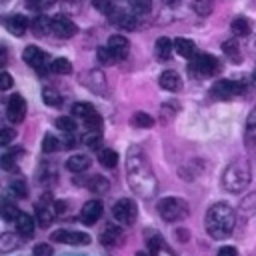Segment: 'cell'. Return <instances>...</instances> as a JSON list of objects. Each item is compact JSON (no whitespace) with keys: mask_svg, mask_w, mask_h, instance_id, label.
Wrapping results in <instances>:
<instances>
[{"mask_svg":"<svg viewBox=\"0 0 256 256\" xmlns=\"http://www.w3.org/2000/svg\"><path fill=\"white\" fill-rule=\"evenodd\" d=\"M126 178L130 188L142 196V198H152L158 190V180L154 176V170L150 166L148 156L140 146H130L126 154Z\"/></svg>","mask_w":256,"mask_h":256,"instance_id":"6da1fadb","label":"cell"},{"mask_svg":"<svg viewBox=\"0 0 256 256\" xmlns=\"http://www.w3.org/2000/svg\"><path fill=\"white\" fill-rule=\"evenodd\" d=\"M204 226L206 232L214 238V240H224L234 232L236 226V212L230 204L226 202H216L208 208L206 218H204Z\"/></svg>","mask_w":256,"mask_h":256,"instance_id":"7a4b0ae2","label":"cell"},{"mask_svg":"<svg viewBox=\"0 0 256 256\" xmlns=\"http://www.w3.org/2000/svg\"><path fill=\"white\" fill-rule=\"evenodd\" d=\"M250 180H252L250 162L248 160H232L222 174V188L230 194H238L250 184Z\"/></svg>","mask_w":256,"mask_h":256,"instance_id":"3957f363","label":"cell"},{"mask_svg":"<svg viewBox=\"0 0 256 256\" xmlns=\"http://www.w3.org/2000/svg\"><path fill=\"white\" fill-rule=\"evenodd\" d=\"M158 214L166 220V222H180L188 216L190 208H188V202L182 200V198H176V196H166L158 202Z\"/></svg>","mask_w":256,"mask_h":256,"instance_id":"277c9868","label":"cell"},{"mask_svg":"<svg viewBox=\"0 0 256 256\" xmlns=\"http://www.w3.org/2000/svg\"><path fill=\"white\" fill-rule=\"evenodd\" d=\"M112 216H114L116 222L130 226L138 216V206H136V202L132 198H120L112 206Z\"/></svg>","mask_w":256,"mask_h":256,"instance_id":"5b68a950","label":"cell"},{"mask_svg":"<svg viewBox=\"0 0 256 256\" xmlns=\"http://www.w3.org/2000/svg\"><path fill=\"white\" fill-rule=\"evenodd\" d=\"M244 82H238V80H218L214 86H212V96L216 100H232L240 94H244Z\"/></svg>","mask_w":256,"mask_h":256,"instance_id":"8992f818","label":"cell"},{"mask_svg":"<svg viewBox=\"0 0 256 256\" xmlns=\"http://www.w3.org/2000/svg\"><path fill=\"white\" fill-rule=\"evenodd\" d=\"M188 70H190V74L194 72L198 76H214L220 72V62L212 54H198Z\"/></svg>","mask_w":256,"mask_h":256,"instance_id":"52a82bcc","label":"cell"},{"mask_svg":"<svg viewBox=\"0 0 256 256\" xmlns=\"http://www.w3.org/2000/svg\"><path fill=\"white\" fill-rule=\"evenodd\" d=\"M22 60L32 66L38 74H44L48 70V56L38 48V46H26L22 52Z\"/></svg>","mask_w":256,"mask_h":256,"instance_id":"ba28073f","label":"cell"},{"mask_svg":"<svg viewBox=\"0 0 256 256\" xmlns=\"http://www.w3.org/2000/svg\"><path fill=\"white\" fill-rule=\"evenodd\" d=\"M26 116V100L20 94H12L6 104V118L12 124H20Z\"/></svg>","mask_w":256,"mask_h":256,"instance_id":"9c48e42d","label":"cell"},{"mask_svg":"<svg viewBox=\"0 0 256 256\" xmlns=\"http://www.w3.org/2000/svg\"><path fill=\"white\" fill-rule=\"evenodd\" d=\"M102 212H104V206H102V202L100 200H88L82 208H80V220H82V224H86V226H94L98 220H100V216H102Z\"/></svg>","mask_w":256,"mask_h":256,"instance_id":"30bf717a","label":"cell"},{"mask_svg":"<svg viewBox=\"0 0 256 256\" xmlns=\"http://www.w3.org/2000/svg\"><path fill=\"white\" fill-rule=\"evenodd\" d=\"M54 242H64V244H90V236L86 232H76V230H54L50 236Z\"/></svg>","mask_w":256,"mask_h":256,"instance_id":"8fae6325","label":"cell"},{"mask_svg":"<svg viewBox=\"0 0 256 256\" xmlns=\"http://www.w3.org/2000/svg\"><path fill=\"white\" fill-rule=\"evenodd\" d=\"M52 32L58 36V38H72L76 32H78V28H76V24L68 18V16H54L52 18Z\"/></svg>","mask_w":256,"mask_h":256,"instance_id":"7c38bea8","label":"cell"},{"mask_svg":"<svg viewBox=\"0 0 256 256\" xmlns=\"http://www.w3.org/2000/svg\"><path fill=\"white\" fill-rule=\"evenodd\" d=\"M106 46L110 48V52L114 54V58H116L118 62L124 60V58L128 56V50H130L128 38L122 36V34H112V36L108 38V44H106Z\"/></svg>","mask_w":256,"mask_h":256,"instance_id":"4fadbf2b","label":"cell"},{"mask_svg":"<svg viewBox=\"0 0 256 256\" xmlns=\"http://www.w3.org/2000/svg\"><path fill=\"white\" fill-rule=\"evenodd\" d=\"M50 198H52L50 194H44L42 202H38V204H36V222H38L42 228H48V226L52 224L54 216H56V210H54V208H50V206L46 204Z\"/></svg>","mask_w":256,"mask_h":256,"instance_id":"5bb4252c","label":"cell"},{"mask_svg":"<svg viewBox=\"0 0 256 256\" xmlns=\"http://www.w3.org/2000/svg\"><path fill=\"white\" fill-rule=\"evenodd\" d=\"M4 26H6V30L12 32L14 36H24L26 30H28V26H30V22H28V18L22 16V14H12V16H8V18L4 20Z\"/></svg>","mask_w":256,"mask_h":256,"instance_id":"9a60e30c","label":"cell"},{"mask_svg":"<svg viewBox=\"0 0 256 256\" xmlns=\"http://www.w3.org/2000/svg\"><path fill=\"white\" fill-rule=\"evenodd\" d=\"M86 86L92 90V92H96V94H106V90H108V86H106V76H104V72L102 70H90L88 74H86Z\"/></svg>","mask_w":256,"mask_h":256,"instance_id":"2e32d148","label":"cell"},{"mask_svg":"<svg viewBox=\"0 0 256 256\" xmlns=\"http://www.w3.org/2000/svg\"><path fill=\"white\" fill-rule=\"evenodd\" d=\"M108 18H110L112 24H116V26L122 28V30H134V28H136V16L128 14L126 10H118V8H116Z\"/></svg>","mask_w":256,"mask_h":256,"instance_id":"e0dca14e","label":"cell"},{"mask_svg":"<svg viewBox=\"0 0 256 256\" xmlns=\"http://www.w3.org/2000/svg\"><path fill=\"white\" fill-rule=\"evenodd\" d=\"M158 84H160V88H164L168 92H178L182 88V80L176 70H164L158 78Z\"/></svg>","mask_w":256,"mask_h":256,"instance_id":"ac0fdd59","label":"cell"},{"mask_svg":"<svg viewBox=\"0 0 256 256\" xmlns=\"http://www.w3.org/2000/svg\"><path fill=\"white\" fill-rule=\"evenodd\" d=\"M14 222H16V230H18V234H20L22 238L34 236V224H36V220H34L30 214L20 212V216H18Z\"/></svg>","mask_w":256,"mask_h":256,"instance_id":"d6986e66","label":"cell"},{"mask_svg":"<svg viewBox=\"0 0 256 256\" xmlns=\"http://www.w3.org/2000/svg\"><path fill=\"white\" fill-rule=\"evenodd\" d=\"M80 184H84L90 192H96V194H104V192H108V188H110V182H108L104 176H100V174L88 176L86 180H80Z\"/></svg>","mask_w":256,"mask_h":256,"instance_id":"ffe728a7","label":"cell"},{"mask_svg":"<svg viewBox=\"0 0 256 256\" xmlns=\"http://www.w3.org/2000/svg\"><path fill=\"white\" fill-rule=\"evenodd\" d=\"M90 164H92V160H90L86 154H74V156H70V158L66 160V168H68L70 172H74V174H80V172L88 170Z\"/></svg>","mask_w":256,"mask_h":256,"instance_id":"44dd1931","label":"cell"},{"mask_svg":"<svg viewBox=\"0 0 256 256\" xmlns=\"http://www.w3.org/2000/svg\"><path fill=\"white\" fill-rule=\"evenodd\" d=\"M122 228L118 226V224H108L104 230H102V234H100V242L104 244V246H114V244H118V240L122 238Z\"/></svg>","mask_w":256,"mask_h":256,"instance_id":"7402d4cb","label":"cell"},{"mask_svg":"<svg viewBox=\"0 0 256 256\" xmlns=\"http://www.w3.org/2000/svg\"><path fill=\"white\" fill-rule=\"evenodd\" d=\"M30 28H32L34 36L42 38V36H46L48 32H52V18H48V16H36V18L32 20Z\"/></svg>","mask_w":256,"mask_h":256,"instance_id":"603a6c76","label":"cell"},{"mask_svg":"<svg viewBox=\"0 0 256 256\" xmlns=\"http://www.w3.org/2000/svg\"><path fill=\"white\" fill-rule=\"evenodd\" d=\"M174 50H176L180 56H184V58H194V56H198V54H196V44H194L192 40H188V38H176V40H174Z\"/></svg>","mask_w":256,"mask_h":256,"instance_id":"cb8c5ba5","label":"cell"},{"mask_svg":"<svg viewBox=\"0 0 256 256\" xmlns=\"http://www.w3.org/2000/svg\"><path fill=\"white\" fill-rule=\"evenodd\" d=\"M154 50H156V56H158L160 60H170L172 50H174V42L168 40L166 36H160V38L156 40V44H154Z\"/></svg>","mask_w":256,"mask_h":256,"instance_id":"d4e9b609","label":"cell"},{"mask_svg":"<svg viewBox=\"0 0 256 256\" xmlns=\"http://www.w3.org/2000/svg\"><path fill=\"white\" fill-rule=\"evenodd\" d=\"M222 52H224V56H226L230 62H234V64H238V62L242 60V54H240L238 42H236L234 38H230V40H224V42H222Z\"/></svg>","mask_w":256,"mask_h":256,"instance_id":"484cf974","label":"cell"},{"mask_svg":"<svg viewBox=\"0 0 256 256\" xmlns=\"http://www.w3.org/2000/svg\"><path fill=\"white\" fill-rule=\"evenodd\" d=\"M230 30H232L236 36H248V34L252 32V24H250L244 16H238V18H234V20H232Z\"/></svg>","mask_w":256,"mask_h":256,"instance_id":"4316f807","label":"cell"},{"mask_svg":"<svg viewBox=\"0 0 256 256\" xmlns=\"http://www.w3.org/2000/svg\"><path fill=\"white\" fill-rule=\"evenodd\" d=\"M98 160H100V164L104 168H114L118 164V152L112 150V148H102L98 152Z\"/></svg>","mask_w":256,"mask_h":256,"instance_id":"83f0119b","label":"cell"},{"mask_svg":"<svg viewBox=\"0 0 256 256\" xmlns=\"http://www.w3.org/2000/svg\"><path fill=\"white\" fill-rule=\"evenodd\" d=\"M256 212V192H250L246 194L242 200H240V214L242 216H252Z\"/></svg>","mask_w":256,"mask_h":256,"instance_id":"f1b7e54d","label":"cell"},{"mask_svg":"<svg viewBox=\"0 0 256 256\" xmlns=\"http://www.w3.org/2000/svg\"><path fill=\"white\" fill-rule=\"evenodd\" d=\"M82 142L92 148V150H102V134L96 132V130H88L84 136H82Z\"/></svg>","mask_w":256,"mask_h":256,"instance_id":"f546056e","label":"cell"},{"mask_svg":"<svg viewBox=\"0 0 256 256\" xmlns=\"http://www.w3.org/2000/svg\"><path fill=\"white\" fill-rule=\"evenodd\" d=\"M14 248H18V238H16V234H12V232H4L2 236H0V252H10V250H14Z\"/></svg>","mask_w":256,"mask_h":256,"instance_id":"4dcf8cb0","label":"cell"},{"mask_svg":"<svg viewBox=\"0 0 256 256\" xmlns=\"http://www.w3.org/2000/svg\"><path fill=\"white\" fill-rule=\"evenodd\" d=\"M42 100H44V104H48V106H60V104H62V96H60V92L54 90V88H44V90H42Z\"/></svg>","mask_w":256,"mask_h":256,"instance_id":"1f68e13d","label":"cell"},{"mask_svg":"<svg viewBox=\"0 0 256 256\" xmlns=\"http://www.w3.org/2000/svg\"><path fill=\"white\" fill-rule=\"evenodd\" d=\"M132 124H134L136 128H152V126H154V118H152L150 114H146V112H134Z\"/></svg>","mask_w":256,"mask_h":256,"instance_id":"d6a6232c","label":"cell"},{"mask_svg":"<svg viewBox=\"0 0 256 256\" xmlns=\"http://www.w3.org/2000/svg\"><path fill=\"white\" fill-rule=\"evenodd\" d=\"M214 8V2L212 0H192V10L198 14V16H208Z\"/></svg>","mask_w":256,"mask_h":256,"instance_id":"836d02e7","label":"cell"},{"mask_svg":"<svg viewBox=\"0 0 256 256\" xmlns=\"http://www.w3.org/2000/svg\"><path fill=\"white\" fill-rule=\"evenodd\" d=\"M92 112H96L94 110V106L92 104H88V102H76L74 106H72V114L76 116V118H86V116H90Z\"/></svg>","mask_w":256,"mask_h":256,"instance_id":"e575fe53","label":"cell"},{"mask_svg":"<svg viewBox=\"0 0 256 256\" xmlns=\"http://www.w3.org/2000/svg\"><path fill=\"white\" fill-rule=\"evenodd\" d=\"M56 128L62 130L64 134H74L76 122H74V118H70V116H60V118H56Z\"/></svg>","mask_w":256,"mask_h":256,"instance_id":"d590c367","label":"cell"},{"mask_svg":"<svg viewBox=\"0 0 256 256\" xmlns=\"http://www.w3.org/2000/svg\"><path fill=\"white\" fill-rule=\"evenodd\" d=\"M102 116L98 114V112H92L90 116H86L84 118V128L86 130H96V132H100V128H102Z\"/></svg>","mask_w":256,"mask_h":256,"instance_id":"8d00e7d4","label":"cell"},{"mask_svg":"<svg viewBox=\"0 0 256 256\" xmlns=\"http://www.w3.org/2000/svg\"><path fill=\"white\" fill-rule=\"evenodd\" d=\"M50 68H52V72H56V74H70V72H72V64H70V60H66V58H56Z\"/></svg>","mask_w":256,"mask_h":256,"instance_id":"74e56055","label":"cell"},{"mask_svg":"<svg viewBox=\"0 0 256 256\" xmlns=\"http://www.w3.org/2000/svg\"><path fill=\"white\" fill-rule=\"evenodd\" d=\"M58 148H60V140L56 136H52V134H46L44 140H42V152L50 154V152H56Z\"/></svg>","mask_w":256,"mask_h":256,"instance_id":"f35d334b","label":"cell"},{"mask_svg":"<svg viewBox=\"0 0 256 256\" xmlns=\"http://www.w3.org/2000/svg\"><path fill=\"white\" fill-rule=\"evenodd\" d=\"M92 6H94L96 10H100L102 14H106V16H110V14L116 10L114 0H92Z\"/></svg>","mask_w":256,"mask_h":256,"instance_id":"ab89813d","label":"cell"},{"mask_svg":"<svg viewBox=\"0 0 256 256\" xmlns=\"http://www.w3.org/2000/svg\"><path fill=\"white\" fill-rule=\"evenodd\" d=\"M136 14H148L152 10V0H128Z\"/></svg>","mask_w":256,"mask_h":256,"instance_id":"60d3db41","label":"cell"},{"mask_svg":"<svg viewBox=\"0 0 256 256\" xmlns=\"http://www.w3.org/2000/svg\"><path fill=\"white\" fill-rule=\"evenodd\" d=\"M18 216H20V210H18L14 204H10V202H4V204H2V218H4V220H10V222H12V220H16Z\"/></svg>","mask_w":256,"mask_h":256,"instance_id":"b9f144b4","label":"cell"},{"mask_svg":"<svg viewBox=\"0 0 256 256\" xmlns=\"http://www.w3.org/2000/svg\"><path fill=\"white\" fill-rule=\"evenodd\" d=\"M96 56H98L100 64H114V62H118V60L114 58V54L110 52V48H108V46H102V48H98Z\"/></svg>","mask_w":256,"mask_h":256,"instance_id":"7bdbcfd3","label":"cell"},{"mask_svg":"<svg viewBox=\"0 0 256 256\" xmlns=\"http://www.w3.org/2000/svg\"><path fill=\"white\" fill-rule=\"evenodd\" d=\"M10 192H12L14 196H18V198H26L28 188H26V184H24L22 180H12V182H10Z\"/></svg>","mask_w":256,"mask_h":256,"instance_id":"ee69618b","label":"cell"},{"mask_svg":"<svg viewBox=\"0 0 256 256\" xmlns=\"http://www.w3.org/2000/svg\"><path fill=\"white\" fill-rule=\"evenodd\" d=\"M164 246V238L162 236H154L148 240V250L152 256H160V248Z\"/></svg>","mask_w":256,"mask_h":256,"instance_id":"f6af8a7d","label":"cell"},{"mask_svg":"<svg viewBox=\"0 0 256 256\" xmlns=\"http://www.w3.org/2000/svg\"><path fill=\"white\" fill-rule=\"evenodd\" d=\"M16 136V132L12 128H2V138H0V144L2 146H8L12 142V138Z\"/></svg>","mask_w":256,"mask_h":256,"instance_id":"bcb514c9","label":"cell"},{"mask_svg":"<svg viewBox=\"0 0 256 256\" xmlns=\"http://www.w3.org/2000/svg\"><path fill=\"white\" fill-rule=\"evenodd\" d=\"M0 164H2V168L4 170H14L16 166V162H14V154H4L2 158H0Z\"/></svg>","mask_w":256,"mask_h":256,"instance_id":"7dc6e473","label":"cell"},{"mask_svg":"<svg viewBox=\"0 0 256 256\" xmlns=\"http://www.w3.org/2000/svg\"><path fill=\"white\" fill-rule=\"evenodd\" d=\"M34 256H52V246H48V244H36L34 246Z\"/></svg>","mask_w":256,"mask_h":256,"instance_id":"c3c4849f","label":"cell"},{"mask_svg":"<svg viewBox=\"0 0 256 256\" xmlns=\"http://www.w3.org/2000/svg\"><path fill=\"white\" fill-rule=\"evenodd\" d=\"M246 144H248V148H250V150H254V152H256V126L248 128V134H246Z\"/></svg>","mask_w":256,"mask_h":256,"instance_id":"681fc988","label":"cell"},{"mask_svg":"<svg viewBox=\"0 0 256 256\" xmlns=\"http://www.w3.org/2000/svg\"><path fill=\"white\" fill-rule=\"evenodd\" d=\"M10 86H12V76L8 72H2V76H0V88L2 90H8Z\"/></svg>","mask_w":256,"mask_h":256,"instance_id":"f907efd6","label":"cell"},{"mask_svg":"<svg viewBox=\"0 0 256 256\" xmlns=\"http://www.w3.org/2000/svg\"><path fill=\"white\" fill-rule=\"evenodd\" d=\"M54 2H56V0H30L28 6H30V8H32V6H34V8H46V6H52Z\"/></svg>","mask_w":256,"mask_h":256,"instance_id":"816d5d0a","label":"cell"},{"mask_svg":"<svg viewBox=\"0 0 256 256\" xmlns=\"http://www.w3.org/2000/svg\"><path fill=\"white\" fill-rule=\"evenodd\" d=\"M216 256H238V252H236L234 246H222V248L218 250Z\"/></svg>","mask_w":256,"mask_h":256,"instance_id":"f5cc1de1","label":"cell"},{"mask_svg":"<svg viewBox=\"0 0 256 256\" xmlns=\"http://www.w3.org/2000/svg\"><path fill=\"white\" fill-rule=\"evenodd\" d=\"M62 144H64V148H74L76 146V138L72 134H66V138L62 140Z\"/></svg>","mask_w":256,"mask_h":256,"instance_id":"db71d44e","label":"cell"},{"mask_svg":"<svg viewBox=\"0 0 256 256\" xmlns=\"http://www.w3.org/2000/svg\"><path fill=\"white\" fill-rule=\"evenodd\" d=\"M246 126H248V128L256 126V106L250 110V114H248V120H246Z\"/></svg>","mask_w":256,"mask_h":256,"instance_id":"11a10c76","label":"cell"},{"mask_svg":"<svg viewBox=\"0 0 256 256\" xmlns=\"http://www.w3.org/2000/svg\"><path fill=\"white\" fill-rule=\"evenodd\" d=\"M54 210H56V214H58V216H60V214H64V212H66V202L56 200V202H54Z\"/></svg>","mask_w":256,"mask_h":256,"instance_id":"9f6ffc18","label":"cell"},{"mask_svg":"<svg viewBox=\"0 0 256 256\" xmlns=\"http://www.w3.org/2000/svg\"><path fill=\"white\" fill-rule=\"evenodd\" d=\"M166 4H170V6H174V4H178V0H164Z\"/></svg>","mask_w":256,"mask_h":256,"instance_id":"6f0895ef","label":"cell"},{"mask_svg":"<svg viewBox=\"0 0 256 256\" xmlns=\"http://www.w3.org/2000/svg\"><path fill=\"white\" fill-rule=\"evenodd\" d=\"M136 256H148V254H144V252H136Z\"/></svg>","mask_w":256,"mask_h":256,"instance_id":"680465c9","label":"cell"},{"mask_svg":"<svg viewBox=\"0 0 256 256\" xmlns=\"http://www.w3.org/2000/svg\"><path fill=\"white\" fill-rule=\"evenodd\" d=\"M252 78H254V84H256V68H254V74H252Z\"/></svg>","mask_w":256,"mask_h":256,"instance_id":"91938a15","label":"cell"}]
</instances>
